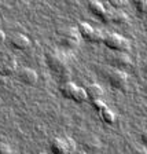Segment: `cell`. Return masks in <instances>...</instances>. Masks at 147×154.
Wrapping results in <instances>:
<instances>
[{
	"mask_svg": "<svg viewBox=\"0 0 147 154\" xmlns=\"http://www.w3.org/2000/svg\"><path fill=\"white\" fill-rule=\"evenodd\" d=\"M0 154H11V150L7 144H0Z\"/></svg>",
	"mask_w": 147,
	"mask_h": 154,
	"instance_id": "d4e9b609",
	"label": "cell"
},
{
	"mask_svg": "<svg viewBox=\"0 0 147 154\" xmlns=\"http://www.w3.org/2000/svg\"><path fill=\"white\" fill-rule=\"evenodd\" d=\"M102 43L107 48H110V50H113V51H117V52H128L129 47H131L128 40H125L124 37L115 35V33L105 35Z\"/></svg>",
	"mask_w": 147,
	"mask_h": 154,
	"instance_id": "6da1fadb",
	"label": "cell"
},
{
	"mask_svg": "<svg viewBox=\"0 0 147 154\" xmlns=\"http://www.w3.org/2000/svg\"><path fill=\"white\" fill-rule=\"evenodd\" d=\"M18 79L26 85H33L37 81V73L32 69H29V67H22L18 72Z\"/></svg>",
	"mask_w": 147,
	"mask_h": 154,
	"instance_id": "8992f818",
	"label": "cell"
},
{
	"mask_svg": "<svg viewBox=\"0 0 147 154\" xmlns=\"http://www.w3.org/2000/svg\"><path fill=\"white\" fill-rule=\"evenodd\" d=\"M132 4L135 6L136 11H139L140 14L146 13V7H147V0H131Z\"/></svg>",
	"mask_w": 147,
	"mask_h": 154,
	"instance_id": "ac0fdd59",
	"label": "cell"
},
{
	"mask_svg": "<svg viewBox=\"0 0 147 154\" xmlns=\"http://www.w3.org/2000/svg\"><path fill=\"white\" fill-rule=\"evenodd\" d=\"M45 63L48 65V67L54 72H59L62 70L63 67H66V59H65L63 54L58 51H50L45 54Z\"/></svg>",
	"mask_w": 147,
	"mask_h": 154,
	"instance_id": "7a4b0ae2",
	"label": "cell"
},
{
	"mask_svg": "<svg viewBox=\"0 0 147 154\" xmlns=\"http://www.w3.org/2000/svg\"><path fill=\"white\" fill-rule=\"evenodd\" d=\"M70 99H73L76 103H84L87 102V95H85V91H84V88H80V87H76L73 91V94H72Z\"/></svg>",
	"mask_w": 147,
	"mask_h": 154,
	"instance_id": "9a60e30c",
	"label": "cell"
},
{
	"mask_svg": "<svg viewBox=\"0 0 147 154\" xmlns=\"http://www.w3.org/2000/svg\"><path fill=\"white\" fill-rule=\"evenodd\" d=\"M128 0H109V4L115 10H121L122 7L127 6Z\"/></svg>",
	"mask_w": 147,
	"mask_h": 154,
	"instance_id": "44dd1931",
	"label": "cell"
},
{
	"mask_svg": "<svg viewBox=\"0 0 147 154\" xmlns=\"http://www.w3.org/2000/svg\"><path fill=\"white\" fill-rule=\"evenodd\" d=\"M99 117H100V120H102L103 122H106V124H109V125H112V124H114L115 122V120H117V116L114 114V113L112 112V110L106 106L105 109H102L99 113Z\"/></svg>",
	"mask_w": 147,
	"mask_h": 154,
	"instance_id": "7c38bea8",
	"label": "cell"
},
{
	"mask_svg": "<svg viewBox=\"0 0 147 154\" xmlns=\"http://www.w3.org/2000/svg\"><path fill=\"white\" fill-rule=\"evenodd\" d=\"M85 147L91 149V150H92V149L93 150H96V149H99V143H98L96 140H93V139L92 140L90 139V140H85Z\"/></svg>",
	"mask_w": 147,
	"mask_h": 154,
	"instance_id": "603a6c76",
	"label": "cell"
},
{
	"mask_svg": "<svg viewBox=\"0 0 147 154\" xmlns=\"http://www.w3.org/2000/svg\"><path fill=\"white\" fill-rule=\"evenodd\" d=\"M84 91H85V95H87V100H90V102H93V100H98L103 98V90L98 84H88L84 88Z\"/></svg>",
	"mask_w": 147,
	"mask_h": 154,
	"instance_id": "52a82bcc",
	"label": "cell"
},
{
	"mask_svg": "<svg viewBox=\"0 0 147 154\" xmlns=\"http://www.w3.org/2000/svg\"><path fill=\"white\" fill-rule=\"evenodd\" d=\"M38 154H45V153H38Z\"/></svg>",
	"mask_w": 147,
	"mask_h": 154,
	"instance_id": "f546056e",
	"label": "cell"
},
{
	"mask_svg": "<svg viewBox=\"0 0 147 154\" xmlns=\"http://www.w3.org/2000/svg\"><path fill=\"white\" fill-rule=\"evenodd\" d=\"M77 154H88V153H85V151H80V153H77Z\"/></svg>",
	"mask_w": 147,
	"mask_h": 154,
	"instance_id": "f1b7e54d",
	"label": "cell"
},
{
	"mask_svg": "<svg viewBox=\"0 0 147 154\" xmlns=\"http://www.w3.org/2000/svg\"><path fill=\"white\" fill-rule=\"evenodd\" d=\"M77 32H78V36H80L81 38H84V40H87V42H90L91 35H92V32H93V28L91 25H88V23H85V22H80L78 25H77Z\"/></svg>",
	"mask_w": 147,
	"mask_h": 154,
	"instance_id": "30bf717a",
	"label": "cell"
},
{
	"mask_svg": "<svg viewBox=\"0 0 147 154\" xmlns=\"http://www.w3.org/2000/svg\"><path fill=\"white\" fill-rule=\"evenodd\" d=\"M103 37H105V33L99 29H93L92 35H91V38H90V43H102L103 42Z\"/></svg>",
	"mask_w": 147,
	"mask_h": 154,
	"instance_id": "e0dca14e",
	"label": "cell"
},
{
	"mask_svg": "<svg viewBox=\"0 0 147 154\" xmlns=\"http://www.w3.org/2000/svg\"><path fill=\"white\" fill-rule=\"evenodd\" d=\"M112 62L115 65V66H128L129 63H131V61H129V57L125 52H118V54H115L114 58H112Z\"/></svg>",
	"mask_w": 147,
	"mask_h": 154,
	"instance_id": "5bb4252c",
	"label": "cell"
},
{
	"mask_svg": "<svg viewBox=\"0 0 147 154\" xmlns=\"http://www.w3.org/2000/svg\"><path fill=\"white\" fill-rule=\"evenodd\" d=\"M65 142H66V149H67V154H74L76 153V142L72 138H67L65 136Z\"/></svg>",
	"mask_w": 147,
	"mask_h": 154,
	"instance_id": "ffe728a7",
	"label": "cell"
},
{
	"mask_svg": "<svg viewBox=\"0 0 147 154\" xmlns=\"http://www.w3.org/2000/svg\"><path fill=\"white\" fill-rule=\"evenodd\" d=\"M58 74H59V79L62 80V83H66V81H70V76H72V72L69 67H63L62 70L58 72Z\"/></svg>",
	"mask_w": 147,
	"mask_h": 154,
	"instance_id": "d6986e66",
	"label": "cell"
},
{
	"mask_svg": "<svg viewBox=\"0 0 147 154\" xmlns=\"http://www.w3.org/2000/svg\"><path fill=\"white\" fill-rule=\"evenodd\" d=\"M18 63H17L15 59H6L3 63L0 65V74L3 76H11V74L15 73Z\"/></svg>",
	"mask_w": 147,
	"mask_h": 154,
	"instance_id": "9c48e42d",
	"label": "cell"
},
{
	"mask_svg": "<svg viewBox=\"0 0 147 154\" xmlns=\"http://www.w3.org/2000/svg\"><path fill=\"white\" fill-rule=\"evenodd\" d=\"M62 47L67 48V50H74V48L78 47V43H80V36H78V32L77 29H66L63 33L61 35V38H59Z\"/></svg>",
	"mask_w": 147,
	"mask_h": 154,
	"instance_id": "3957f363",
	"label": "cell"
},
{
	"mask_svg": "<svg viewBox=\"0 0 147 154\" xmlns=\"http://www.w3.org/2000/svg\"><path fill=\"white\" fill-rule=\"evenodd\" d=\"M76 84L72 83V81H66V83H62L61 85V94L65 96V98H67V99H70L72 94H73L74 88H76Z\"/></svg>",
	"mask_w": 147,
	"mask_h": 154,
	"instance_id": "2e32d148",
	"label": "cell"
},
{
	"mask_svg": "<svg viewBox=\"0 0 147 154\" xmlns=\"http://www.w3.org/2000/svg\"><path fill=\"white\" fill-rule=\"evenodd\" d=\"M100 19H102V22H105V23H110V11L106 10L105 13H103V15L100 17Z\"/></svg>",
	"mask_w": 147,
	"mask_h": 154,
	"instance_id": "cb8c5ba5",
	"label": "cell"
},
{
	"mask_svg": "<svg viewBox=\"0 0 147 154\" xmlns=\"http://www.w3.org/2000/svg\"><path fill=\"white\" fill-rule=\"evenodd\" d=\"M142 142H143V143H147V136H146V132H143V134H142Z\"/></svg>",
	"mask_w": 147,
	"mask_h": 154,
	"instance_id": "4316f807",
	"label": "cell"
},
{
	"mask_svg": "<svg viewBox=\"0 0 147 154\" xmlns=\"http://www.w3.org/2000/svg\"><path fill=\"white\" fill-rule=\"evenodd\" d=\"M110 22L121 25V23L128 22V15L121 11V10H115V11H110Z\"/></svg>",
	"mask_w": 147,
	"mask_h": 154,
	"instance_id": "8fae6325",
	"label": "cell"
},
{
	"mask_svg": "<svg viewBox=\"0 0 147 154\" xmlns=\"http://www.w3.org/2000/svg\"><path fill=\"white\" fill-rule=\"evenodd\" d=\"M10 44H11L13 48H15V50L23 51V50H26V48L30 45V40H29L25 35L17 33V35H13L10 37Z\"/></svg>",
	"mask_w": 147,
	"mask_h": 154,
	"instance_id": "5b68a950",
	"label": "cell"
},
{
	"mask_svg": "<svg viewBox=\"0 0 147 154\" xmlns=\"http://www.w3.org/2000/svg\"><path fill=\"white\" fill-rule=\"evenodd\" d=\"M4 42H6V33L0 29V45L2 44H4Z\"/></svg>",
	"mask_w": 147,
	"mask_h": 154,
	"instance_id": "484cf974",
	"label": "cell"
},
{
	"mask_svg": "<svg viewBox=\"0 0 147 154\" xmlns=\"http://www.w3.org/2000/svg\"><path fill=\"white\" fill-rule=\"evenodd\" d=\"M88 10H90L95 17H98V18H100V17L103 15V13L106 11L105 6H103L102 3H99V2H96V0H90V2H88Z\"/></svg>",
	"mask_w": 147,
	"mask_h": 154,
	"instance_id": "4fadbf2b",
	"label": "cell"
},
{
	"mask_svg": "<svg viewBox=\"0 0 147 154\" xmlns=\"http://www.w3.org/2000/svg\"><path fill=\"white\" fill-rule=\"evenodd\" d=\"M107 79H109L110 85L113 88H115V90L124 91L127 88V85H128V76L122 70H112Z\"/></svg>",
	"mask_w": 147,
	"mask_h": 154,
	"instance_id": "277c9868",
	"label": "cell"
},
{
	"mask_svg": "<svg viewBox=\"0 0 147 154\" xmlns=\"http://www.w3.org/2000/svg\"><path fill=\"white\" fill-rule=\"evenodd\" d=\"M50 149L52 154H67L66 142L63 138H54L50 143Z\"/></svg>",
	"mask_w": 147,
	"mask_h": 154,
	"instance_id": "ba28073f",
	"label": "cell"
},
{
	"mask_svg": "<svg viewBox=\"0 0 147 154\" xmlns=\"http://www.w3.org/2000/svg\"><path fill=\"white\" fill-rule=\"evenodd\" d=\"M138 154H146V150H144V149H140V150L138 151Z\"/></svg>",
	"mask_w": 147,
	"mask_h": 154,
	"instance_id": "83f0119b",
	"label": "cell"
},
{
	"mask_svg": "<svg viewBox=\"0 0 147 154\" xmlns=\"http://www.w3.org/2000/svg\"><path fill=\"white\" fill-rule=\"evenodd\" d=\"M91 105L93 106V109H95L96 113H99L102 109H105L106 107V103L103 102V99H98V100H93V102H91Z\"/></svg>",
	"mask_w": 147,
	"mask_h": 154,
	"instance_id": "7402d4cb",
	"label": "cell"
}]
</instances>
